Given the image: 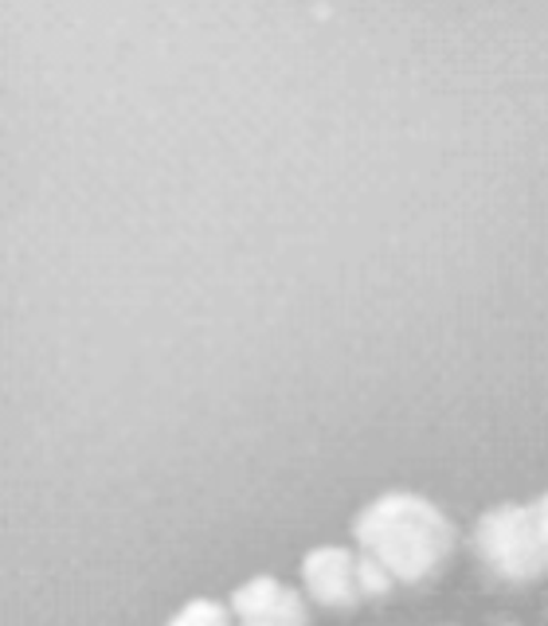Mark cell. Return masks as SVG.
Instances as JSON below:
<instances>
[{"mask_svg": "<svg viewBox=\"0 0 548 626\" xmlns=\"http://www.w3.org/2000/svg\"><path fill=\"white\" fill-rule=\"evenodd\" d=\"M352 541L400 584H423L446 567L454 524L420 494H380L352 521Z\"/></svg>", "mask_w": 548, "mask_h": 626, "instance_id": "1", "label": "cell"}, {"mask_svg": "<svg viewBox=\"0 0 548 626\" xmlns=\"http://www.w3.org/2000/svg\"><path fill=\"white\" fill-rule=\"evenodd\" d=\"M474 549L478 560L509 584H529L540 580V549H537V529H533L529 506H497L474 529Z\"/></svg>", "mask_w": 548, "mask_h": 626, "instance_id": "2", "label": "cell"}, {"mask_svg": "<svg viewBox=\"0 0 548 626\" xmlns=\"http://www.w3.org/2000/svg\"><path fill=\"white\" fill-rule=\"evenodd\" d=\"M302 587L314 607L326 611H352L360 607V572L357 552L341 544H322V549L302 556Z\"/></svg>", "mask_w": 548, "mask_h": 626, "instance_id": "3", "label": "cell"}, {"mask_svg": "<svg viewBox=\"0 0 548 626\" xmlns=\"http://www.w3.org/2000/svg\"><path fill=\"white\" fill-rule=\"evenodd\" d=\"M232 618L247 626H298L309 623V600L274 575H255L232 592Z\"/></svg>", "mask_w": 548, "mask_h": 626, "instance_id": "4", "label": "cell"}, {"mask_svg": "<svg viewBox=\"0 0 548 626\" xmlns=\"http://www.w3.org/2000/svg\"><path fill=\"white\" fill-rule=\"evenodd\" d=\"M172 626H223L232 623V607H223L215 600H192L169 618Z\"/></svg>", "mask_w": 548, "mask_h": 626, "instance_id": "5", "label": "cell"}, {"mask_svg": "<svg viewBox=\"0 0 548 626\" xmlns=\"http://www.w3.org/2000/svg\"><path fill=\"white\" fill-rule=\"evenodd\" d=\"M529 513H533V529H537L540 567H545V575H548V494H545L540 501H533Z\"/></svg>", "mask_w": 548, "mask_h": 626, "instance_id": "6", "label": "cell"}]
</instances>
